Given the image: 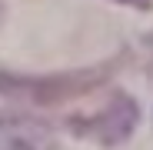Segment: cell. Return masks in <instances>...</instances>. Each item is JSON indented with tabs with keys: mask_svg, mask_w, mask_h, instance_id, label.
Here are the masks:
<instances>
[{
	"mask_svg": "<svg viewBox=\"0 0 153 150\" xmlns=\"http://www.w3.org/2000/svg\"><path fill=\"white\" fill-rule=\"evenodd\" d=\"M120 60H103L93 67H76V70H63V73H50V77H17V73H4L0 70V93L13 97V100H30V104H60V100H73L83 97L97 87H103Z\"/></svg>",
	"mask_w": 153,
	"mask_h": 150,
	"instance_id": "6da1fadb",
	"label": "cell"
},
{
	"mask_svg": "<svg viewBox=\"0 0 153 150\" xmlns=\"http://www.w3.org/2000/svg\"><path fill=\"white\" fill-rule=\"evenodd\" d=\"M140 123V107L130 93H113L97 113H87V117H70L67 127L70 134L83 137V140H97L103 147H117L123 143L137 130Z\"/></svg>",
	"mask_w": 153,
	"mask_h": 150,
	"instance_id": "7a4b0ae2",
	"label": "cell"
},
{
	"mask_svg": "<svg viewBox=\"0 0 153 150\" xmlns=\"http://www.w3.org/2000/svg\"><path fill=\"white\" fill-rule=\"evenodd\" d=\"M0 150H60L50 123L27 113H0Z\"/></svg>",
	"mask_w": 153,
	"mask_h": 150,
	"instance_id": "3957f363",
	"label": "cell"
},
{
	"mask_svg": "<svg viewBox=\"0 0 153 150\" xmlns=\"http://www.w3.org/2000/svg\"><path fill=\"white\" fill-rule=\"evenodd\" d=\"M113 4H123V7H137V10H150L153 0H113Z\"/></svg>",
	"mask_w": 153,
	"mask_h": 150,
	"instance_id": "277c9868",
	"label": "cell"
}]
</instances>
